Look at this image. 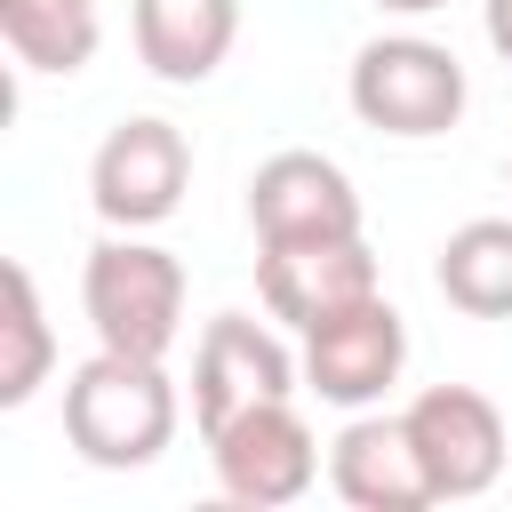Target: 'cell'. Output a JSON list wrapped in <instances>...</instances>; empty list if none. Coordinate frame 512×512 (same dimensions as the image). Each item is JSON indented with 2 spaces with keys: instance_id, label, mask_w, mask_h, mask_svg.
Here are the masks:
<instances>
[{
  "instance_id": "obj_1",
  "label": "cell",
  "mask_w": 512,
  "mask_h": 512,
  "mask_svg": "<svg viewBox=\"0 0 512 512\" xmlns=\"http://www.w3.org/2000/svg\"><path fill=\"white\" fill-rule=\"evenodd\" d=\"M176 416H184L176 408V384L144 352L96 344L64 376V440L96 472H144V464H160L168 440H176Z\"/></svg>"
},
{
  "instance_id": "obj_2",
  "label": "cell",
  "mask_w": 512,
  "mask_h": 512,
  "mask_svg": "<svg viewBox=\"0 0 512 512\" xmlns=\"http://www.w3.org/2000/svg\"><path fill=\"white\" fill-rule=\"evenodd\" d=\"M80 312H88L96 344L168 360V344L184 336V264H176L160 240L112 232V240H96L88 264H80Z\"/></svg>"
},
{
  "instance_id": "obj_3",
  "label": "cell",
  "mask_w": 512,
  "mask_h": 512,
  "mask_svg": "<svg viewBox=\"0 0 512 512\" xmlns=\"http://www.w3.org/2000/svg\"><path fill=\"white\" fill-rule=\"evenodd\" d=\"M344 96H352V112H360L368 128L424 144V136H448V128L464 120L472 80H464L456 48H440V40H424V32H384V40H368V48L352 56Z\"/></svg>"
},
{
  "instance_id": "obj_4",
  "label": "cell",
  "mask_w": 512,
  "mask_h": 512,
  "mask_svg": "<svg viewBox=\"0 0 512 512\" xmlns=\"http://www.w3.org/2000/svg\"><path fill=\"white\" fill-rule=\"evenodd\" d=\"M184 192H192V144H184V128L160 120V112L120 120V128L96 144V160H88V208H96L112 232H152V224H168V216L184 208Z\"/></svg>"
},
{
  "instance_id": "obj_5",
  "label": "cell",
  "mask_w": 512,
  "mask_h": 512,
  "mask_svg": "<svg viewBox=\"0 0 512 512\" xmlns=\"http://www.w3.org/2000/svg\"><path fill=\"white\" fill-rule=\"evenodd\" d=\"M408 440H416V464L432 480V504H472L504 480V408L480 392V384H424L408 408H400Z\"/></svg>"
},
{
  "instance_id": "obj_6",
  "label": "cell",
  "mask_w": 512,
  "mask_h": 512,
  "mask_svg": "<svg viewBox=\"0 0 512 512\" xmlns=\"http://www.w3.org/2000/svg\"><path fill=\"white\" fill-rule=\"evenodd\" d=\"M200 440H208L216 488L232 504H248V512H280V504H296L320 480V440H312V424H304L296 400H256V408L224 416Z\"/></svg>"
},
{
  "instance_id": "obj_7",
  "label": "cell",
  "mask_w": 512,
  "mask_h": 512,
  "mask_svg": "<svg viewBox=\"0 0 512 512\" xmlns=\"http://www.w3.org/2000/svg\"><path fill=\"white\" fill-rule=\"evenodd\" d=\"M296 384H304V352H288L248 312H216L192 344V424L200 432H216L224 416H240L256 400H296Z\"/></svg>"
},
{
  "instance_id": "obj_8",
  "label": "cell",
  "mask_w": 512,
  "mask_h": 512,
  "mask_svg": "<svg viewBox=\"0 0 512 512\" xmlns=\"http://www.w3.org/2000/svg\"><path fill=\"white\" fill-rule=\"evenodd\" d=\"M256 296L272 320H288L296 336L384 296V272H376V248L352 232V240H288V248H256Z\"/></svg>"
},
{
  "instance_id": "obj_9",
  "label": "cell",
  "mask_w": 512,
  "mask_h": 512,
  "mask_svg": "<svg viewBox=\"0 0 512 512\" xmlns=\"http://www.w3.org/2000/svg\"><path fill=\"white\" fill-rule=\"evenodd\" d=\"M408 368V320L368 296L320 328H304V392L328 400V408H376Z\"/></svg>"
},
{
  "instance_id": "obj_10",
  "label": "cell",
  "mask_w": 512,
  "mask_h": 512,
  "mask_svg": "<svg viewBox=\"0 0 512 512\" xmlns=\"http://www.w3.org/2000/svg\"><path fill=\"white\" fill-rule=\"evenodd\" d=\"M248 224H256V248H288V240H352L360 232V192L352 176L328 160V152H272L256 176H248Z\"/></svg>"
},
{
  "instance_id": "obj_11",
  "label": "cell",
  "mask_w": 512,
  "mask_h": 512,
  "mask_svg": "<svg viewBox=\"0 0 512 512\" xmlns=\"http://www.w3.org/2000/svg\"><path fill=\"white\" fill-rule=\"evenodd\" d=\"M328 488L352 512H424L432 504V480L416 464L408 424L376 416V408H352V424L328 440Z\"/></svg>"
},
{
  "instance_id": "obj_12",
  "label": "cell",
  "mask_w": 512,
  "mask_h": 512,
  "mask_svg": "<svg viewBox=\"0 0 512 512\" xmlns=\"http://www.w3.org/2000/svg\"><path fill=\"white\" fill-rule=\"evenodd\" d=\"M128 24L152 80L200 88L240 40V0H128Z\"/></svg>"
},
{
  "instance_id": "obj_13",
  "label": "cell",
  "mask_w": 512,
  "mask_h": 512,
  "mask_svg": "<svg viewBox=\"0 0 512 512\" xmlns=\"http://www.w3.org/2000/svg\"><path fill=\"white\" fill-rule=\"evenodd\" d=\"M432 288L464 320H512V216H472L440 240Z\"/></svg>"
},
{
  "instance_id": "obj_14",
  "label": "cell",
  "mask_w": 512,
  "mask_h": 512,
  "mask_svg": "<svg viewBox=\"0 0 512 512\" xmlns=\"http://www.w3.org/2000/svg\"><path fill=\"white\" fill-rule=\"evenodd\" d=\"M0 40L24 72H80L104 40L96 0H0Z\"/></svg>"
},
{
  "instance_id": "obj_15",
  "label": "cell",
  "mask_w": 512,
  "mask_h": 512,
  "mask_svg": "<svg viewBox=\"0 0 512 512\" xmlns=\"http://www.w3.org/2000/svg\"><path fill=\"white\" fill-rule=\"evenodd\" d=\"M56 368V328L32 264H0V408H24Z\"/></svg>"
},
{
  "instance_id": "obj_16",
  "label": "cell",
  "mask_w": 512,
  "mask_h": 512,
  "mask_svg": "<svg viewBox=\"0 0 512 512\" xmlns=\"http://www.w3.org/2000/svg\"><path fill=\"white\" fill-rule=\"evenodd\" d=\"M480 32H488V48L512 64V0H480Z\"/></svg>"
},
{
  "instance_id": "obj_17",
  "label": "cell",
  "mask_w": 512,
  "mask_h": 512,
  "mask_svg": "<svg viewBox=\"0 0 512 512\" xmlns=\"http://www.w3.org/2000/svg\"><path fill=\"white\" fill-rule=\"evenodd\" d=\"M376 8H392V16H432V8H448V0H376Z\"/></svg>"
}]
</instances>
